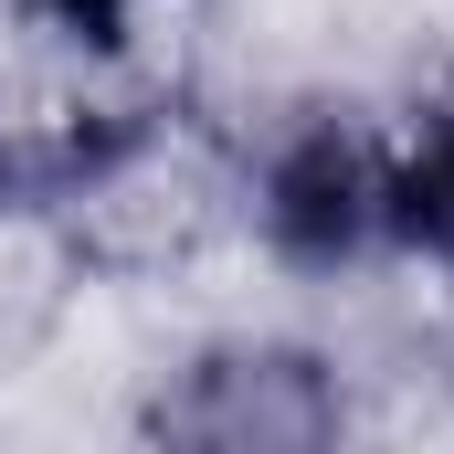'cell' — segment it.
<instances>
[{"label":"cell","mask_w":454,"mask_h":454,"mask_svg":"<svg viewBox=\"0 0 454 454\" xmlns=\"http://www.w3.org/2000/svg\"><path fill=\"white\" fill-rule=\"evenodd\" d=\"M254 212H264V243H275L286 264L339 275L359 254H380V148H370L359 127H339V116L275 137Z\"/></svg>","instance_id":"2"},{"label":"cell","mask_w":454,"mask_h":454,"mask_svg":"<svg viewBox=\"0 0 454 454\" xmlns=\"http://www.w3.org/2000/svg\"><path fill=\"white\" fill-rule=\"evenodd\" d=\"M348 391L307 339H212L148 402V454H339Z\"/></svg>","instance_id":"1"},{"label":"cell","mask_w":454,"mask_h":454,"mask_svg":"<svg viewBox=\"0 0 454 454\" xmlns=\"http://www.w3.org/2000/svg\"><path fill=\"white\" fill-rule=\"evenodd\" d=\"M64 43H85V53H116L127 43V21H137V0H32Z\"/></svg>","instance_id":"4"},{"label":"cell","mask_w":454,"mask_h":454,"mask_svg":"<svg viewBox=\"0 0 454 454\" xmlns=\"http://www.w3.org/2000/svg\"><path fill=\"white\" fill-rule=\"evenodd\" d=\"M380 254H423L454 286V106L412 148H380Z\"/></svg>","instance_id":"3"}]
</instances>
